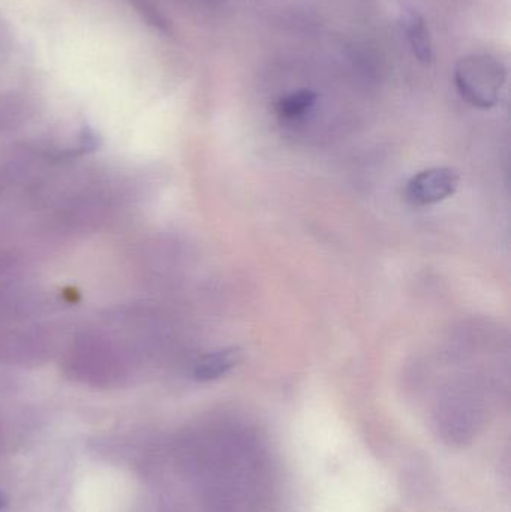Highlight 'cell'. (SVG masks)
I'll return each mask as SVG.
<instances>
[{"label": "cell", "instance_id": "cell-1", "mask_svg": "<svg viewBox=\"0 0 511 512\" xmlns=\"http://www.w3.org/2000/svg\"><path fill=\"white\" fill-rule=\"evenodd\" d=\"M506 72L500 62L488 56L465 57L455 72L456 87L465 101L477 108L495 107Z\"/></svg>", "mask_w": 511, "mask_h": 512}, {"label": "cell", "instance_id": "cell-2", "mask_svg": "<svg viewBox=\"0 0 511 512\" xmlns=\"http://www.w3.org/2000/svg\"><path fill=\"white\" fill-rule=\"evenodd\" d=\"M459 188V174L447 167L428 168L414 174L405 186V197L414 206H432L452 197Z\"/></svg>", "mask_w": 511, "mask_h": 512}, {"label": "cell", "instance_id": "cell-3", "mask_svg": "<svg viewBox=\"0 0 511 512\" xmlns=\"http://www.w3.org/2000/svg\"><path fill=\"white\" fill-rule=\"evenodd\" d=\"M240 360H242V351L236 346L210 352L195 364L194 378L203 382L215 381L231 372Z\"/></svg>", "mask_w": 511, "mask_h": 512}, {"label": "cell", "instance_id": "cell-4", "mask_svg": "<svg viewBox=\"0 0 511 512\" xmlns=\"http://www.w3.org/2000/svg\"><path fill=\"white\" fill-rule=\"evenodd\" d=\"M404 27L414 56L422 65H431L434 50H432L431 35H429L425 18L419 12L408 11L404 17Z\"/></svg>", "mask_w": 511, "mask_h": 512}, {"label": "cell", "instance_id": "cell-5", "mask_svg": "<svg viewBox=\"0 0 511 512\" xmlns=\"http://www.w3.org/2000/svg\"><path fill=\"white\" fill-rule=\"evenodd\" d=\"M317 99V93L312 92V90H297V92L279 99L278 104H276V113L282 119H299L314 108Z\"/></svg>", "mask_w": 511, "mask_h": 512}, {"label": "cell", "instance_id": "cell-6", "mask_svg": "<svg viewBox=\"0 0 511 512\" xmlns=\"http://www.w3.org/2000/svg\"><path fill=\"white\" fill-rule=\"evenodd\" d=\"M5 504H6L5 496H3L2 493H0V510H2L3 507H5Z\"/></svg>", "mask_w": 511, "mask_h": 512}]
</instances>
